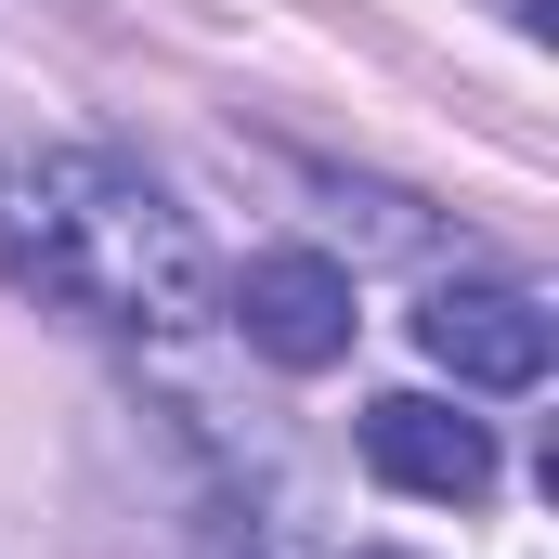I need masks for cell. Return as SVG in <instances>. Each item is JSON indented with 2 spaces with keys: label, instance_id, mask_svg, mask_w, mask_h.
<instances>
[{
  "label": "cell",
  "instance_id": "1",
  "mask_svg": "<svg viewBox=\"0 0 559 559\" xmlns=\"http://www.w3.org/2000/svg\"><path fill=\"white\" fill-rule=\"evenodd\" d=\"M0 286L66 312V325L169 338L209 312V248L156 169L105 156V143H52V156L0 169Z\"/></svg>",
  "mask_w": 559,
  "mask_h": 559
},
{
  "label": "cell",
  "instance_id": "2",
  "mask_svg": "<svg viewBox=\"0 0 559 559\" xmlns=\"http://www.w3.org/2000/svg\"><path fill=\"white\" fill-rule=\"evenodd\" d=\"M222 312L248 325V352L286 365V378H325V365H352V274L325 261V248H261L248 274L222 286Z\"/></svg>",
  "mask_w": 559,
  "mask_h": 559
},
{
  "label": "cell",
  "instance_id": "3",
  "mask_svg": "<svg viewBox=\"0 0 559 559\" xmlns=\"http://www.w3.org/2000/svg\"><path fill=\"white\" fill-rule=\"evenodd\" d=\"M417 352L455 391H534L547 352H559V325H547L534 286H429L417 299Z\"/></svg>",
  "mask_w": 559,
  "mask_h": 559
},
{
  "label": "cell",
  "instance_id": "4",
  "mask_svg": "<svg viewBox=\"0 0 559 559\" xmlns=\"http://www.w3.org/2000/svg\"><path fill=\"white\" fill-rule=\"evenodd\" d=\"M365 468L391 481V495H429V508H481L495 495V429L455 417V404H429V391H378L365 404Z\"/></svg>",
  "mask_w": 559,
  "mask_h": 559
}]
</instances>
